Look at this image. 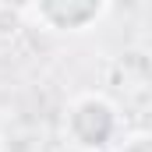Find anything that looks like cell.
Here are the masks:
<instances>
[{
    "mask_svg": "<svg viewBox=\"0 0 152 152\" xmlns=\"http://www.w3.org/2000/svg\"><path fill=\"white\" fill-rule=\"evenodd\" d=\"M124 131L120 106L103 92H81L64 110V138L78 152H110Z\"/></svg>",
    "mask_w": 152,
    "mask_h": 152,
    "instance_id": "cell-1",
    "label": "cell"
},
{
    "mask_svg": "<svg viewBox=\"0 0 152 152\" xmlns=\"http://www.w3.org/2000/svg\"><path fill=\"white\" fill-rule=\"evenodd\" d=\"M110 152H152V134L149 131H124Z\"/></svg>",
    "mask_w": 152,
    "mask_h": 152,
    "instance_id": "cell-3",
    "label": "cell"
},
{
    "mask_svg": "<svg viewBox=\"0 0 152 152\" xmlns=\"http://www.w3.org/2000/svg\"><path fill=\"white\" fill-rule=\"evenodd\" d=\"M21 14L25 21H36L46 32L81 36L110 14V0H39V4H21Z\"/></svg>",
    "mask_w": 152,
    "mask_h": 152,
    "instance_id": "cell-2",
    "label": "cell"
}]
</instances>
